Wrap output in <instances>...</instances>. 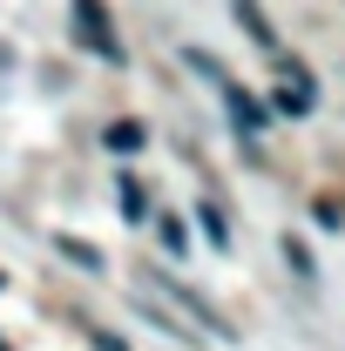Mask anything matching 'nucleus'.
<instances>
[{"instance_id":"obj_9","label":"nucleus","mask_w":345,"mask_h":351,"mask_svg":"<svg viewBox=\"0 0 345 351\" xmlns=\"http://www.w3.org/2000/svg\"><path fill=\"white\" fill-rule=\"evenodd\" d=\"M197 223H203V237H210L216 250H230V223H223V210H216V203H197Z\"/></svg>"},{"instance_id":"obj_11","label":"nucleus","mask_w":345,"mask_h":351,"mask_svg":"<svg viewBox=\"0 0 345 351\" xmlns=\"http://www.w3.org/2000/svg\"><path fill=\"white\" fill-rule=\"evenodd\" d=\"M237 21H244V27H251V34H258L264 47H278V34H271V21H264L258 7H237Z\"/></svg>"},{"instance_id":"obj_12","label":"nucleus","mask_w":345,"mask_h":351,"mask_svg":"<svg viewBox=\"0 0 345 351\" xmlns=\"http://www.w3.org/2000/svg\"><path fill=\"white\" fill-rule=\"evenodd\" d=\"M156 230H163V250H176V257H183V223H176V217H163Z\"/></svg>"},{"instance_id":"obj_10","label":"nucleus","mask_w":345,"mask_h":351,"mask_svg":"<svg viewBox=\"0 0 345 351\" xmlns=\"http://www.w3.org/2000/svg\"><path fill=\"white\" fill-rule=\"evenodd\" d=\"M278 250H285V263H291V270H298V277H311V250H304V237H285V243H278Z\"/></svg>"},{"instance_id":"obj_6","label":"nucleus","mask_w":345,"mask_h":351,"mask_svg":"<svg viewBox=\"0 0 345 351\" xmlns=\"http://www.w3.org/2000/svg\"><path fill=\"white\" fill-rule=\"evenodd\" d=\"M135 317H149V324H156V331H170V338H197V331H190L176 311H163L156 298H135Z\"/></svg>"},{"instance_id":"obj_3","label":"nucleus","mask_w":345,"mask_h":351,"mask_svg":"<svg viewBox=\"0 0 345 351\" xmlns=\"http://www.w3.org/2000/svg\"><path fill=\"white\" fill-rule=\"evenodd\" d=\"M223 108H230V122H237V135H244V142H251V149H258V135H264V122H271V115H264V101H258V95H251V88H237V82H223Z\"/></svg>"},{"instance_id":"obj_14","label":"nucleus","mask_w":345,"mask_h":351,"mask_svg":"<svg viewBox=\"0 0 345 351\" xmlns=\"http://www.w3.org/2000/svg\"><path fill=\"white\" fill-rule=\"evenodd\" d=\"M0 351H7V338H0Z\"/></svg>"},{"instance_id":"obj_8","label":"nucleus","mask_w":345,"mask_h":351,"mask_svg":"<svg viewBox=\"0 0 345 351\" xmlns=\"http://www.w3.org/2000/svg\"><path fill=\"white\" fill-rule=\"evenodd\" d=\"M54 250L75 263V270H102V250H95V243H82V237H54Z\"/></svg>"},{"instance_id":"obj_2","label":"nucleus","mask_w":345,"mask_h":351,"mask_svg":"<svg viewBox=\"0 0 345 351\" xmlns=\"http://www.w3.org/2000/svg\"><path fill=\"white\" fill-rule=\"evenodd\" d=\"M75 41L95 47L102 61H122V41H115V27H109V7H75Z\"/></svg>"},{"instance_id":"obj_13","label":"nucleus","mask_w":345,"mask_h":351,"mask_svg":"<svg viewBox=\"0 0 345 351\" xmlns=\"http://www.w3.org/2000/svg\"><path fill=\"white\" fill-rule=\"evenodd\" d=\"M88 345H95V351H129L122 338H115V331H88Z\"/></svg>"},{"instance_id":"obj_7","label":"nucleus","mask_w":345,"mask_h":351,"mask_svg":"<svg viewBox=\"0 0 345 351\" xmlns=\"http://www.w3.org/2000/svg\"><path fill=\"white\" fill-rule=\"evenodd\" d=\"M115 196H122V217H129V223H149V189H142L135 176H122V182H115Z\"/></svg>"},{"instance_id":"obj_1","label":"nucleus","mask_w":345,"mask_h":351,"mask_svg":"<svg viewBox=\"0 0 345 351\" xmlns=\"http://www.w3.org/2000/svg\"><path fill=\"white\" fill-rule=\"evenodd\" d=\"M135 284H142V298H170V304H183V324H190V331L203 324L210 338H223V345H237V324H230L223 311H210L203 298H197V291H190V284H176L170 270H149V263H142V270H135ZM170 304H163V311H170Z\"/></svg>"},{"instance_id":"obj_4","label":"nucleus","mask_w":345,"mask_h":351,"mask_svg":"<svg viewBox=\"0 0 345 351\" xmlns=\"http://www.w3.org/2000/svg\"><path fill=\"white\" fill-rule=\"evenodd\" d=\"M311 101H318V95H311V82H304L298 68H291V61H285V88H278V95H271V108H278V115H291V122H298V115H311Z\"/></svg>"},{"instance_id":"obj_15","label":"nucleus","mask_w":345,"mask_h":351,"mask_svg":"<svg viewBox=\"0 0 345 351\" xmlns=\"http://www.w3.org/2000/svg\"><path fill=\"white\" fill-rule=\"evenodd\" d=\"M0 284H7V277H0Z\"/></svg>"},{"instance_id":"obj_5","label":"nucleus","mask_w":345,"mask_h":351,"mask_svg":"<svg viewBox=\"0 0 345 351\" xmlns=\"http://www.w3.org/2000/svg\"><path fill=\"white\" fill-rule=\"evenodd\" d=\"M102 142H109L115 156H135V149H149V129H142L135 115H122V122H109V129H102Z\"/></svg>"}]
</instances>
